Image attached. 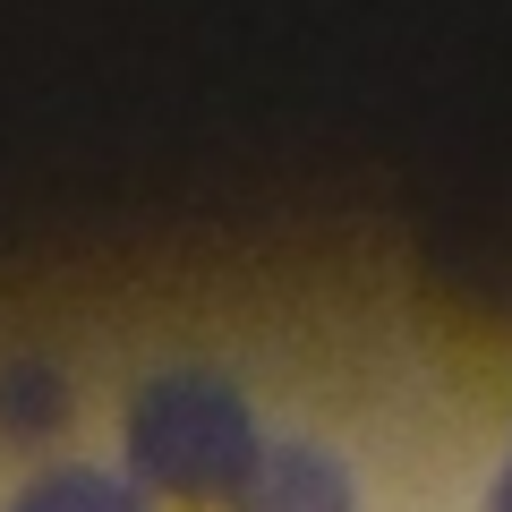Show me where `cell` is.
<instances>
[{
    "instance_id": "cell-1",
    "label": "cell",
    "mask_w": 512,
    "mask_h": 512,
    "mask_svg": "<svg viewBox=\"0 0 512 512\" xmlns=\"http://www.w3.org/2000/svg\"><path fill=\"white\" fill-rule=\"evenodd\" d=\"M120 453H128V478L171 495V504H231L248 487L265 436H256V410H248V393L231 376L171 367V376H154L128 402Z\"/></svg>"
},
{
    "instance_id": "cell-2",
    "label": "cell",
    "mask_w": 512,
    "mask_h": 512,
    "mask_svg": "<svg viewBox=\"0 0 512 512\" xmlns=\"http://www.w3.org/2000/svg\"><path fill=\"white\" fill-rule=\"evenodd\" d=\"M231 512H359L342 461L316 444H265L248 470V487L231 495Z\"/></svg>"
},
{
    "instance_id": "cell-3",
    "label": "cell",
    "mask_w": 512,
    "mask_h": 512,
    "mask_svg": "<svg viewBox=\"0 0 512 512\" xmlns=\"http://www.w3.org/2000/svg\"><path fill=\"white\" fill-rule=\"evenodd\" d=\"M9 512H146V495L111 470H43L35 487H18Z\"/></svg>"
},
{
    "instance_id": "cell-4",
    "label": "cell",
    "mask_w": 512,
    "mask_h": 512,
    "mask_svg": "<svg viewBox=\"0 0 512 512\" xmlns=\"http://www.w3.org/2000/svg\"><path fill=\"white\" fill-rule=\"evenodd\" d=\"M487 512H512V461H504V478H495V504Z\"/></svg>"
}]
</instances>
